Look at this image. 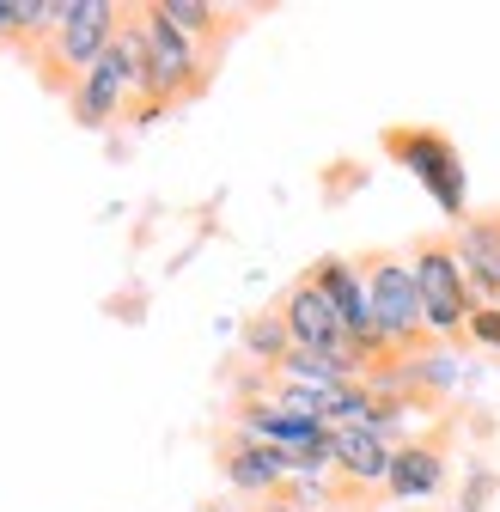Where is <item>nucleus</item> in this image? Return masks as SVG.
I'll list each match as a JSON object with an SVG mask.
<instances>
[{
  "mask_svg": "<svg viewBox=\"0 0 500 512\" xmlns=\"http://www.w3.org/2000/svg\"><path fill=\"white\" fill-rule=\"evenodd\" d=\"M379 147H385V159H397L427 189L433 208L452 226L470 214V177H464V153H458L452 135H440V128H427V122H397V128H385Z\"/></svg>",
  "mask_w": 500,
  "mask_h": 512,
  "instance_id": "20e7f679",
  "label": "nucleus"
},
{
  "mask_svg": "<svg viewBox=\"0 0 500 512\" xmlns=\"http://www.w3.org/2000/svg\"><path fill=\"white\" fill-rule=\"evenodd\" d=\"M196 512H232V506H220V500H208V506H196Z\"/></svg>",
  "mask_w": 500,
  "mask_h": 512,
  "instance_id": "f3484780",
  "label": "nucleus"
},
{
  "mask_svg": "<svg viewBox=\"0 0 500 512\" xmlns=\"http://www.w3.org/2000/svg\"><path fill=\"white\" fill-rule=\"evenodd\" d=\"M238 348L257 360L263 372H275L287 354H293V336H287V324H281V311L269 305V311H257V317H244V330H238Z\"/></svg>",
  "mask_w": 500,
  "mask_h": 512,
  "instance_id": "f8f14e48",
  "label": "nucleus"
},
{
  "mask_svg": "<svg viewBox=\"0 0 500 512\" xmlns=\"http://www.w3.org/2000/svg\"><path fill=\"white\" fill-rule=\"evenodd\" d=\"M470 342H482L488 354H500V305H476V317H470Z\"/></svg>",
  "mask_w": 500,
  "mask_h": 512,
  "instance_id": "4468645a",
  "label": "nucleus"
},
{
  "mask_svg": "<svg viewBox=\"0 0 500 512\" xmlns=\"http://www.w3.org/2000/svg\"><path fill=\"white\" fill-rule=\"evenodd\" d=\"M135 19V43H141V98L129 110V128H147L183 104H196L214 80V61L183 37L165 13V0H147V7H129Z\"/></svg>",
  "mask_w": 500,
  "mask_h": 512,
  "instance_id": "f257e3e1",
  "label": "nucleus"
},
{
  "mask_svg": "<svg viewBox=\"0 0 500 512\" xmlns=\"http://www.w3.org/2000/svg\"><path fill=\"white\" fill-rule=\"evenodd\" d=\"M409 269H415V293H421V317L440 342H470V317H476V293L452 256L446 232H427L409 244Z\"/></svg>",
  "mask_w": 500,
  "mask_h": 512,
  "instance_id": "39448f33",
  "label": "nucleus"
},
{
  "mask_svg": "<svg viewBox=\"0 0 500 512\" xmlns=\"http://www.w3.org/2000/svg\"><path fill=\"white\" fill-rule=\"evenodd\" d=\"M13 49V0H0V55Z\"/></svg>",
  "mask_w": 500,
  "mask_h": 512,
  "instance_id": "2eb2a0df",
  "label": "nucleus"
},
{
  "mask_svg": "<svg viewBox=\"0 0 500 512\" xmlns=\"http://www.w3.org/2000/svg\"><path fill=\"white\" fill-rule=\"evenodd\" d=\"M250 512H299V506H287V500H263V506H250Z\"/></svg>",
  "mask_w": 500,
  "mask_h": 512,
  "instance_id": "dca6fc26",
  "label": "nucleus"
},
{
  "mask_svg": "<svg viewBox=\"0 0 500 512\" xmlns=\"http://www.w3.org/2000/svg\"><path fill=\"white\" fill-rule=\"evenodd\" d=\"M61 19V0H13V55L19 61H37L49 31Z\"/></svg>",
  "mask_w": 500,
  "mask_h": 512,
  "instance_id": "ddd939ff",
  "label": "nucleus"
},
{
  "mask_svg": "<svg viewBox=\"0 0 500 512\" xmlns=\"http://www.w3.org/2000/svg\"><path fill=\"white\" fill-rule=\"evenodd\" d=\"M135 98H141V43H135L129 7H122V31H116V43L92 61V74L74 86L68 116H74L80 128H116V122H129Z\"/></svg>",
  "mask_w": 500,
  "mask_h": 512,
  "instance_id": "423d86ee",
  "label": "nucleus"
},
{
  "mask_svg": "<svg viewBox=\"0 0 500 512\" xmlns=\"http://www.w3.org/2000/svg\"><path fill=\"white\" fill-rule=\"evenodd\" d=\"M165 13H171V25L190 37L214 68H220V55H226V43L238 37V25L250 19V13H226V7H208V0H165Z\"/></svg>",
  "mask_w": 500,
  "mask_h": 512,
  "instance_id": "9b49d317",
  "label": "nucleus"
},
{
  "mask_svg": "<svg viewBox=\"0 0 500 512\" xmlns=\"http://www.w3.org/2000/svg\"><path fill=\"white\" fill-rule=\"evenodd\" d=\"M354 269L366 281V305H372V324H379V336L415 360V354H433L440 348V336L427 330L421 317V293H415V269H409V250H360Z\"/></svg>",
  "mask_w": 500,
  "mask_h": 512,
  "instance_id": "7ed1b4c3",
  "label": "nucleus"
},
{
  "mask_svg": "<svg viewBox=\"0 0 500 512\" xmlns=\"http://www.w3.org/2000/svg\"><path fill=\"white\" fill-rule=\"evenodd\" d=\"M214 464H220V476H226L238 494H250L257 506L275 500V494L293 482V452H281V445L244 433V427H232V421L214 433Z\"/></svg>",
  "mask_w": 500,
  "mask_h": 512,
  "instance_id": "0eeeda50",
  "label": "nucleus"
},
{
  "mask_svg": "<svg viewBox=\"0 0 500 512\" xmlns=\"http://www.w3.org/2000/svg\"><path fill=\"white\" fill-rule=\"evenodd\" d=\"M446 238H452V256H458L476 305H500V208L464 214Z\"/></svg>",
  "mask_w": 500,
  "mask_h": 512,
  "instance_id": "1a4fd4ad",
  "label": "nucleus"
},
{
  "mask_svg": "<svg viewBox=\"0 0 500 512\" xmlns=\"http://www.w3.org/2000/svg\"><path fill=\"white\" fill-rule=\"evenodd\" d=\"M330 452H336V476L385 494V476H391V452L397 445L379 439L372 427H330Z\"/></svg>",
  "mask_w": 500,
  "mask_h": 512,
  "instance_id": "9d476101",
  "label": "nucleus"
},
{
  "mask_svg": "<svg viewBox=\"0 0 500 512\" xmlns=\"http://www.w3.org/2000/svg\"><path fill=\"white\" fill-rule=\"evenodd\" d=\"M446 482H452V421H433L427 433L403 439L391 452L385 500H433Z\"/></svg>",
  "mask_w": 500,
  "mask_h": 512,
  "instance_id": "6e6552de",
  "label": "nucleus"
},
{
  "mask_svg": "<svg viewBox=\"0 0 500 512\" xmlns=\"http://www.w3.org/2000/svg\"><path fill=\"white\" fill-rule=\"evenodd\" d=\"M122 31V7H110V0H61V19L43 43V55L31 61V74L43 92L55 98H74V86L92 74V61L116 43Z\"/></svg>",
  "mask_w": 500,
  "mask_h": 512,
  "instance_id": "f03ea898",
  "label": "nucleus"
}]
</instances>
